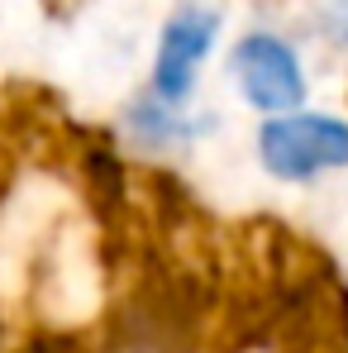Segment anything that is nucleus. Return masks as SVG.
<instances>
[{
	"label": "nucleus",
	"instance_id": "7",
	"mask_svg": "<svg viewBox=\"0 0 348 353\" xmlns=\"http://www.w3.org/2000/svg\"><path fill=\"white\" fill-rule=\"evenodd\" d=\"M320 29H325L329 43H344V48H348V0H325V10H320Z\"/></svg>",
	"mask_w": 348,
	"mask_h": 353
},
{
	"label": "nucleus",
	"instance_id": "6",
	"mask_svg": "<svg viewBox=\"0 0 348 353\" xmlns=\"http://www.w3.org/2000/svg\"><path fill=\"white\" fill-rule=\"evenodd\" d=\"M86 176H91V191H96V201L124 205V168H119L115 153H105V148L86 153Z\"/></svg>",
	"mask_w": 348,
	"mask_h": 353
},
{
	"label": "nucleus",
	"instance_id": "2",
	"mask_svg": "<svg viewBox=\"0 0 348 353\" xmlns=\"http://www.w3.org/2000/svg\"><path fill=\"white\" fill-rule=\"evenodd\" d=\"M258 158L282 181H310L348 163V124L334 115H287L258 129Z\"/></svg>",
	"mask_w": 348,
	"mask_h": 353
},
{
	"label": "nucleus",
	"instance_id": "1",
	"mask_svg": "<svg viewBox=\"0 0 348 353\" xmlns=\"http://www.w3.org/2000/svg\"><path fill=\"white\" fill-rule=\"evenodd\" d=\"M210 315V292L196 272L163 268L148 272L119 301L105 330V353H186Z\"/></svg>",
	"mask_w": 348,
	"mask_h": 353
},
{
	"label": "nucleus",
	"instance_id": "5",
	"mask_svg": "<svg viewBox=\"0 0 348 353\" xmlns=\"http://www.w3.org/2000/svg\"><path fill=\"white\" fill-rule=\"evenodd\" d=\"M129 129L143 148H167V143L181 139V124L172 119L167 101H158V96H143V101L129 105Z\"/></svg>",
	"mask_w": 348,
	"mask_h": 353
},
{
	"label": "nucleus",
	"instance_id": "3",
	"mask_svg": "<svg viewBox=\"0 0 348 353\" xmlns=\"http://www.w3.org/2000/svg\"><path fill=\"white\" fill-rule=\"evenodd\" d=\"M234 77L253 110H291L305 96L300 62L277 34H248L234 48Z\"/></svg>",
	"mask_w": 348,
	"mask_h": 353
},
{
	"label": "nucleus",
	"instance_id": "4",
	"mask_svg": "<svg viewBox=\"0 0 348 353\" xmlns=\"http://www.w3.org/2000/svg\"><path fill=\"white\" fill-rule=\"evenodd\" d=\"M215 34H220V14H210V10H181L167 19L163 43H158V62H153V96L158 101L176 105L191 96L196 72L210 53Z\"/></svg>",
	"mask_w": 348,
	"mask_h": 353
},
{
	"label": "nucleus",
	"instance_id": "8",
	"mask_svg": "<svg viewBox=\"0 0 348 353\" xmlns=\"http://www.w3.org/2000/svg\"><path fill=\"white\" fill-rule=\"evenodd\" d=\"M29 353H76V344H67V339H39V344H29Z\"/></svg>",
	"mask_w": 348,
	"mask_h": 353
}]
</instances>
